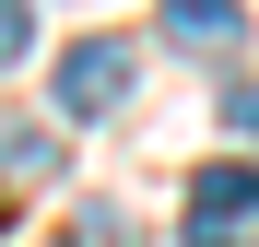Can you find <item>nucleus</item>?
<instances>
[{
    "instance_id": "f257e3e1",
    "label": "nucleus",
    "mask_w": 259,
    "mask_h": 247,
    "mask_svg": "<svg viewBox=\"0 0 259 247\" xmlns=\"http://www.w3.org/2000/svg\"><path fill=\"white\" fill-rule=\"evenodd\" d=\"M48 94H59V118H118L130 106V35H82Z\"/></svg>"
},
{
    "instance_id": "f03ea898",
    "label": "nucleus",
    "mask_w": 259,
    "mask_h": 247,
    "mask_svg": "<svg viewBox=\"0 0 259 247\" xmlns=\"http://www.w3.org/2000/svg\"><path fill=\"white\" fill-rule=\"evenodd\" d=\"M247 212H259V165H247V153H224V165L189 177V247H247V235H236Z\"/></svg>"
},
{
    "instance_id": "7ed1b4c3",
    "label": "nucleus",
    "mask_w": 259,
    "mask_h": 247,
    "mask_svg": "<svg viewBox=\"0 0 259 247\" xmlns=\"http://www.w3.org/2000/svg\"><path fill=\"white\" fill-rule=\"evenodd\" d=\"M165 35L200 47V59H236L247 47V12H236V0H165Z\"/></svg>"
},
{
    "instance_id": "20e7f679",
    "label": "nucleus",
    "mask_w": 259,
    "mask_h": 247,
    "mask_svg": "<svg viewBox=\"0 0 259 247\" xmlns=\"http://www.w3.org/2000/svg\"><path fill=\"white\" fill-rule=\"evenodd\" d=\"M0 177H12V188L59 177V141H48V130H0Z\"/></svg>"
},
{
    "instance_id": "39448f33",
    "label": "nucleus",
    "mask_w": 259,
    "mask_h": 247,
    "mask_svg": "<svg viewBox=\"0 0 259 247\" xmlns=\"http://www.w3.org/2000/svg\"><path fill=\"white\" fill-rule=\"evenodd\" d=\"M24 47H35V12H24V0H0V71H12Z\"/></svg>"
}]
</instances>
